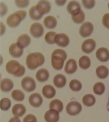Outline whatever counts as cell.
<instances>
[{
    "label": "cell",
    "mask_w": 109,
    "mask_h": 122,
    "mask_svg": "<svg viewBox=\"0 0 109 122\" xmlns=\"http://www.w3.org/2000/svg\"><path fill=\"white\" fill-rule=\"evenodd\" d=\"M44 55L39 52L29 53L26 58L27 65L29 69L34 70L38 66H41L45 62Z\"/></svg>",
    "instance_id": "cell-1"
},
{
    "label": "cell",
    "mask_w": 109,
    "mask_h": 122,
    "mask_svg": "<svg viewBox=\"0 0 109 122\" xmlns=\"http://www.w3.org/2000/svg\"><path fill=\"white\" fill-rule=\"evenodd\" d=\"M6 70L9 73L16 77H20L24 75L25 69L24 66L15 60L9 61L6 66Z\"/></svg>",
    "instance_id": "cell-2"
},
{
    "label": "cell",
    "mask_w": 109,
    "mask_h": 122,
    "mask_svg": "<svg viewBox=\"0 0 109 122\" xmlns=\"http://www.w3.org/2000/svg\"><path fill=\"white\" fill-rule=\"evenodd\" d=\"M26 12L25 11L20 10L15 12L10 15L6 20L7 24L11 27H15L17 26L26 17Z\"/></svg>",
    "instance_id": "cell-3"
},
{
    "label": "cell",
    "mask_w": 109,
    "mask_h": 122,
    "mask_svg": "<svg viewBox=\"0 0 109 122\" xmlns=\"http://www.w3.org/2000/svg\"><path fill=\"white\" fill-rule=\"evenodd\" d=\"M82 106L79 102L72 101L69 102L66 106V110L68 114L71 116L78 114L82 111Z\"/></svg>",
    "instance_id": "cell-4"
},
{
    "label": "cell",
    "mask_w": 109,
    "mask_h": 122,
    "mask_svg": "<svg viewBox=\"0 0 109 122\" xmlns=\"http://www.w3.org/2000/svg\"><path fill=\"white\" fill-rule=\"evenodd\" d=\"M21 85L23 89L27 92L33 91L36 87L35 80L29 76H26L23 78L21 82Z\"/></svg>",
    "instance_id": "cell-5"
},
{
    "label": "cell",
    "mask_w": 109,
    "mask_h": 122,
    "mask_svg": "<svg viewBox=\"0 0 109 122\" xmlns=\"http://www.w3.org/2000/svg\"><path fill=\"white\" fill-rule=\"evenodd\" d=\"M94 30V26L92 23L90 22H86L80 27L79 33L81 36L87 37L92 34Z\"/></svg>",
    "instance_id": "cell-6"
},
{
    "label": "cell",
    "mask_w": 109,
    "mask_h": 122,
    "mask_svg": "<svg viewBox=\"0 0 109 122\" xmlns=\"http://www.w3.org/2000/svg\"><path fill=\"white\" fill-rule=\"evenodd\" d=\"M66 9L68 13L71 14L72 16L77 15L82 10L80 4L76 1H71L69 2Z\"/></svg>",
    "instance_id": "cell-7"
},
{
    "label": "cell",
    "mask_w": 109,
    "mask_h": 122,
    "mask_svg": "<svg viewBox=\"0 0 109 122\" xmlns=\"http://www.w3.org/2000/svg\"><path fill=\"white\" fill-rule=\"evenodd\" d=\"M30 32L31 35L34 37L39 38L44 33V27L39 23H34L30 26Z\"/></svg>",
    "instance_id": "cell-8"
},
{
    "label": "cell",
    "mask_w": 109,
    "mask_h": 122,
    "mask_svg": "<svg viewBox=\"0 0 109 122\" xmlns=\"http://www.w3.org/2000/svg\"><path fill=\"white\" fill-rule=\"evenodd\" d=\"M96 43L93 39L86 40L83 42L81 46L82 51L85 53H90L95 48Z\"/></svg>",
    "instance_id": "cell-9"
},
{
    "label": "cell",
    "mask_w": 109,
    "mask_h": 122,
    "mask_svg": "<svg viewBox=\"0 0 109 122\" xmlns=\"http://www.w3.org/2000/svg\"><path fill=\"white\" fill-rule=\"evenodd\" d=\"M55 42L59 46L65 47L69 45L70 39L67 35L62 33L56 35L55 38Z\"/></svg>",
    "instance_id": "cell-10"
},
{
    "label": "cell",
    "mask_w": 109,
    "mask_h": 122,
    "mask_svg": "<svg viewBox=\"0 0 109 122\" xmlns=\"http://www.w3.org/2000/svg\"><path fill=\"white\" fill-rule=\"evenodd\" d=\"M37 10L41 14L48 13L51 9L50 3L47 0H40L36 5Z\"/></svg>",
    "instance_id": "cell-11"
},
{
    "label": "cell",
    "mask_w": 109,
    "mask_h": 122,
    "mask_svg": "<svg viewBox=\"0 0 109 122\" xmlns=\"http://www.w3.org/2000/svg\"><path fill=\"white\" fill-rule=\"evenodd\" d=\"M44 118L47 122H57L59 120V114L56 110L50 109L46 112Z\"/></svg>",
    "instance_id": "cell-12"
},
{
    "label": "cell",
    "mask_w": 109,
    "mask_h": 122,
    "mask_svg": "<svg viewBox=\"0 0 109 122\" xmlns=\"http://www.w3.org/2000/svg\"><path fill=\"white\" fill-rule=\"evenodd\" d=\"M51 64L52 67L56 70H61L63 67L64 60L58 55H51Z\"/></svg>",
    "instance_id": "cell-13"
},
{
    "label": "cell",
    "mask_w": 109,
    "mask_h": 122,
    "mask_svg": "<svg viewBox=\"0 0 109 122\" xmlns=\"http://www.w3.org/2000/svg\"><path fill=\"white\" fill-rule=\"evenodd\" d=\"M96 55L97 59L101 62H106L109 60V51L106 48H99L96 52Z\"/></svg>",
    "instance_id": "cell-14"
},
{
    "label": "cell",
    "mask_w": 109,
    "mask_h": 122,
    "mask_svg": "<svg viewBox=\"0 0 109 122\" xmlns=\"http://www.w3.org/2000/svg\"><path fill=\"white\" fill-rule=\"evenodd\" d=\"M43 99L40 94L38 93L32 94L29 98L30 105L34 107H38L42 104Z\"/></svg>",
    "instance_id": "cell-15"
},
{
    "label": "cell",
    "mask_w": 109,
    "mask_h": 122,
    "mask_svg": "<svg viewBox=\"0 0 109 122\" xmlns=\"http://www.w3.org/2000/svg\"><path fill=\"white\" fill-rule=\"evenodd\" d=\"M77 69V63L73 59H70L67 61L65 66L64 71L66 73L71 74L76 71Z\"/></svg>",
    "instance_id": "cell-16"
},
{
    "label": "cell",
    "mask_w": 109,
    "mask_h": 122,
    "mask_svg": "<svg viewBox=\"0 0 109 122\" xmlns=\"http://www.w3.org/2000/svg\"><path fill=\"white\" fill-rule=\"evenodd\" d=\"M9 52L13 57L18 58L21 57L24 53V50L18 46L17 43H14L9 48Z\"/></svg>",
    "instance_id": "cell-17"
},
{
    "label": "cell",
    "mask_w": 109,
    "mask_h": 122,
    "mask_svg": "<svg viewBox=\"0 0 109 122\" xmlns=\"http://www.w3.org/2000/svg\"><path fill=\"white\" fill-rule=\"evenodd\" d=\"M30 42L31 39L30 37L26 34H24L21 35L18 37L17 43L19 47L23 49L27 47Z\"/></svg>",
    "instance_id": "cell-18"
},
{
    "label": "cell",
    "mask_w": 109,
    "mask_h": 122,
    "mask_svg": "<svg viewBox=\"0 0 109 122\" xmlns=\"http://www.w3.org/2000/svg\"><path fill=\"white\" fill-rule=\"evenodd\" d=\"M26 109L23 104H17L13 107L12 112L13 114L16 117H21L26 112Z\"/></svg>",
    "instance_id": "cell-19"
},
{
    "label": "cell",
    "mask_w": 109,
    "mask_h": 122,
    "mask_svg": "<svg viewBox=\"0 0 109 122\" xmlns=\"http://www.w3.org/2000/svg\"><path fill=\"white\" fill-rule=\"evenodd\" d=\"M66 77L63 75L58 74L55 76L53 79V83L58 88H62L65 86L66 83Z\"/></svg>",
    "instance_id": "cell-20"
},
{
    "label": "cell",
    "mask_w": 109,
    "mask_h": 122,
    "mask_svg": "<svg viewBox=\"0 0 109 122\" xmlns=\"http://www.w3.org/2000/svg\"><path fill=\"white\" fill-rule=\"evenodd\" d=\"M56 90L52 86L47 85L43 87L42 94L47 98L51 99L54 97L56 94Z\"/></svg>",
    "instance_id": "cell-21"
},
{
    "label": "cell",
    "mask_w": 109,
    "mask_h": 122,
    "mask_svg": "<svg viewBox=\"0 0 109 122\" xmlns=\"http://www.w3.org/2000/svg\"><path fill=\"white\" fill-rule=\"evenodd\" d=\"M49 76V73L47 70L45 68H42L37 72L36 77L38 81L43 82L48 80Z\"/></svg>",
    "instance_id": "cell-22"
},
{
    "label": "cell",
    "mask_w": 109,
    "mask_h": 122,
    "mask_svg": "<svg viewBox=\"0 0 109 122\" xmlns=\"http://www.w3.org/2000/svg\"><path fill=\"white\" fill-rule=\"evenodd\" d=\"M14 87V83L10 79L5 78L1 81V89L4 92L10 91Z\"/></svg>",
    "instance_id": "cell-23"
},
{
    "label": "cell",
    "mask_w": 109,
    "mask_h": 122,
    "mask_svg": "<svg viewBox=\"0 0 109 122\" xmlns=\"http://www.w3.org/2000/svg\"><path fill=\"white\" fill-rule=\"evenodd\" d=\"M97 76L101 79H105L109 74V69L106 66L103 65L100 66L97 68L96 71Z\"/></svg>",
    "instance_id": "cell-24"
},
{
    "label": "cell",
    "mask_w": 109,
    "mask_h": 122,
    "mask_svg": "<svg viewBox=\"0 0 109 122\" xmlns=\"http://www.w3.org/2000/svg\"><path fill=\"white\" fill-rule=\"evenodd\" d=\"M44 25L49 29H52L56 27L57 21L55 17L52 16H48L45 17L44 21Z\"/></svg>",
    "instance_id": "cell-25"
},
{
    "label": "cell",
    "mask_w": 109,
    "mask_h": 122,
    "mask_svg": "<svg viewBox=\"0 0 109 122\" xmlns=\"http://www.w3.org/2000/svg\"><path fill=\"white\" fill-rule=\"evenodd\" d=\"M49 108L50 109H55L58 112H61L63 109V104L60 100L58 99H54L50 103Z\"/></svg>",
    "instance_id": "cell-26"
},
{
    "label": "cell",
    "mask_w": 109,
    "mask_h": 122,
    "mask_svg": "<svg viewBox=\"0 0 109 122\" xmlns=\"http://www.w3.org/2000/svg\"><path fill=\"white\" fill-rule=\"evenodd\" d=\"M96 101L95 98L91 94H87L85 95L83 97L82 99L83 104L87 107L93 106L95 103Z\"/></svg>",
    "instance_id": "cell-27"
},
{
    "label": "cell",
    "mask_w": 109,
    "mask_h": 122,
    "mask_svg": "<svg viewBox=\"0 0 109 122\" xmlns=\"http://www.w3.org/2000/svg\"><path fill=\"white\" fill-rule=\"evenodd\" d=\"M91 62L89 57L86 56H82L79 59V65L80 68L86 70L90 67Z\"/></svg>",
    "instance_id": "cell-28"
},
{
    "label": "cell",
    "mask_w": 109,
    "mask_h": 122,
    "mask_svg": "<svg viewBox=\"0 0 109 122\" xmlns=\"http://www.w3.org/2000/svg\"><path fill=\"white\" fill-rule=\"evenodd\" d=\"M29 15L31 19L35 20H40L42 18L43 15L39 12L37 10L36 6L31 7L29 10Z\"/></svg>",
    "instance_id": "cell-29"
},
{
    "label": "cell",
    "mask_w": 109,
    "mask_h": 122,
    "mask_svg": "<svg viewBox=\"0 0 109 122\" xmlns=\"http://www.w3.org/2000/svg\"><path fill=\"white\" fill-rule=\"evenodd\" d=\"M105 85L101 82H98L94 85L93 91L95 94L98 95H102L105 92Z\"/></svg>",
    "instance_id": "cell-30"
},
{
    "label": "cell",
    "mask_w": 109,
    "mask_h": 122,
    "mask_svg": "<svg viewBox=\"0 0 109 122\" xmlns=\"http://www.w3.org/2000/svg\"><path fill=\"white\" fill-rule=\"evenodd\" d=\"M12 97L16 101L21 102L24 100L25 95L23 92L18 90H14L12 93Z\"/></svg>",
    "instance_id": "cell-31"
},
{
    "label": "cell",
    "mask_w": 109,
    "mask_h": 122,
    "mask_svg": "<svg viewBox=\"0 0 109 122\" xmlns=\"http://www.w3.org/2000/svg\"><path fill=\"white\" fill-rule=\"evenodd\" d=\"M70 88L74 91H79L82 88V84L79 80L73 79L70 82L69 85Z\"/></svg>",
    "instance_id": "cell-32"
},
{
    "label": "cell",
    "mask_w": 109,
    "mask_h": 122,
    "mask_svg": "<svg viewBox=\"0 0 109 122\" xmlns=\"http://www.w3.org/2000/svg\"><path fill=\"white\" fill-rule=\"evenodd\" d=\"M57 34L53 32H48L45 36V40L48 44H52L55 43V38Z\"/></svg>",
    "instance_id": "cell-33"
},
{
    "label": "cell",
    "mask_w": 109,
    "mask_h": 122,
    "mask_svg": "<svg viewBox=\"0 0 109 122\" xmlns=\"http://www.w3.org/2000/svg\"><path fill=\"white\" fill-rule=\"evenodd\" d=\"M85 16L84 13L83 11L81 10L80 13L75 15L72 16V18L73 21L76 23L80 24L82 23L84 21Z\"/></svg>",
    "instance_id": "cell-34"
},
{
    "label": "cell",
    "mask_w": 109,
    "mask_h": 122,
    "mask_svg": "<svg viewBox=\"0 0 109 122\" xmlns=\"http://www.w3.org/2000/svg\"><path fill=\"white\" fill-rule=\"evenodd\" d=\"M11 103L10 100L7 98H4L1 100L0 108L3 111H7L11 107Z\"/></svg>",
    "instance_id": "cell-35"
},
{
    "label": "cell",
    "mask_w": 109,
    "mask_h": 122,
    "mask_svg": "<svg viewBox=\"0 0 109 122\" xmlns=\"http://www.w3.org/2000/svg\"><path fill=\"white\" fill-rule=\"evenodd\" d=\"M82 3L85 8L87 9H91L95 4V0H82Z\"/></svg>",
    "instance_id": "cell-36"
},
{
    "label": "cell",
    "mask_w": 109,
    "mask_h": 122,
    "mask_svg": "<svg viewBox=\"0 0 109 122\" xmlns=\"http://www.w3.org/2000/svg\"><path fill=\"white\" fill-rule=\"evenodd\" d=\"M52 55H58L62 57L65 61L67 58V55L66 52L63 50L57 49L52 52Z\"/></svg>",
    "instance_id": "cell-37"
},
{
    "label": "cell",
    "mask_w": 109,
    "mask_h": 122,
    "mask_svg": "<svg viewBox=\"0 0 109 122\" xmlns=\"http://www.w3.org/2000/svg\"><path fill=\"white\" fill-rule=\"evenodd\" d=\"M16 5L20 8H24L29 5V1L28 0L15 1Z\"/></svg>",
    "instance_id": "cell-38"
},
{
    "label": "cell",
    "mask_w": 109,
    "mask_h": 122,
    "mask_svg": "<svg viewBox=\"0 0 109 122\" xmlns=\"http://www.w3.org/2000/svg\"><path fill=\"white\" fill-rule=\"evenodd\" d=\"M102 22L104 26L109 30V13L104 15L102 18Z\"/></svg>",
    "instance_id": "cell-39"
},
{
    "label": "cell",
    "mask_w": 109,
    "mask_h": 122,
    "mask_svg": "<svg viewBox=\"0 0 109 122\" xmlns=\"http://www.w3.org/2000/svg\"><path fill=\"white\" fill-rule=\"evenodd\" d=\"M7 11V8L4 4L1 3V15H4L6 14Z\"/></svg>",
    "instance_id": "cell-40"
},
{
    "label": "cell",
    "mask_w": 109,
    "mask_h": 122,
    "mask_svg": "<svg viewBox=\"0 0 109 122\" xmlns=\"http://www.w3.org/2000/svg\"><path fill=\"white\" fill-rule=\"evenodd\" d=\"M66 0H56L55 2L56 4L58 6H61L64 5L66 2Z\"/></svg>",
    "instance_id": "cell-41"
},
{
    "label": "cell",
    "mask_w": 109,
    "mask_h": 122,
    "mask_svg": "<svg viewBox=\"0 0 109 122\" xmlns=\"http://www.w3.org/2000/svg\"><path fill=\"white\" fill-rule=\"evenodd\" d=\"M9 122H21L20 119L17 117H13L10 119Z\"/></svg>",
    "instance_id": "cell-42"
},
{
    "label": "cell",
    "mask_w": 109,
    "mask_h": 122,
    "mask_svg": "<svg viewBox=\"0 0 109 122\" xmlns=\"http://www.w3.org/2000/svg\"><path fill=\"white\" fill-rule=\"evenodd\" d=\"M107 110H108V111L109 112V99H108V103H107Z\"/></svg>",
    "instance_id": "cell-43"
},
{
    "label": "cell",
    "mask_w": 109,
    "mask_h": 122,
    "mask_svg": "<svg viewBox=\"0 0 109 122\" xmlns=\"http://www.w3.org/2000/svg\"><path fill=\"white\" fill-rule=\"evenodd\" d=\"M26 122H37V121H34V120H31V121H27Z\"/></svg>",
    "instance_id": "cell-44"
},
{
    "label": "cell",
    "mask_w": 109,
    "mask_h": 122,
    "mask_svg": "<svg viewBox=\"0 0 109 122\" xmlns=\"http://www.w3.org/2000/svg\"><path fill=\"white\" fill-rule=\"evenodd\" d=\"M108 8H109V3H108Z\"/></svg>",
    "instance_id": "cell-45"
}]
</instances>
